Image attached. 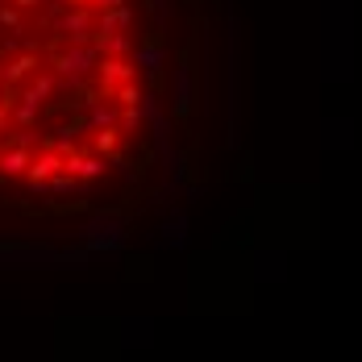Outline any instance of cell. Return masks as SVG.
<instances>
[{
  "label": "cell",
  "instance_id": "obj_13",
  "mask_svg": "<svg viewBox=\"0 0 362 362\" xmlns=\"http://www.w3.org/2000/svg\"><path fill=\"white\" fill-rule=\"evenodd\" d=\"M112 146H117V129H96V150L109 154Z\"/></svg>",
  "mask_w": 362,
  "mask_h": 362
},
{
  "label": "cell",
  "instance_id": "obj_17",
  "mask_svg": "<svg viewBox=\"0 0 362 362\" xmlns=\"http://www.w3.org/2000/svg\"><path fill=\"white\" fill-rule=\"evenodd\" d=\"M0 75H4V54H0Z\"/></svg>",
  "mask_w": 362,
  "mask_h": 362
},
{
  "label": "cell",
  "instance_id": "obj_9",
  "mask_svg": "<svg viewBox=\"0 0 362 362\" xmlns=\"http://www.w3.org/2000/svg\"><path fill=\"white\" fill-rule=\"evenodd\" d=\"M59 171H63V154H54V150H46V154L30 158V180L34 183H46L50 175H59Z\"/></svg>",
  "mask_w": 362,
  "mask_h": 362
},
{
  "label": "cell",
  "instance_id": "obj_4",
  "mask_svg": "<svg viewBox=\"0 0 362 362\" xmlns=\"http://www.w3.org/2000/svg\"><path fill=\"white\" fill-rule=\"evenodd\" d=\"M129 63H134L138 71L158 75V71H163V63H167V54H163V42H158V37H146L142 46H134V50H129Z\"/></svg>",
  "mask_w": 362,
  "mask_h": 362
},
{
  "label": "cell",
  "instance_id": "obj_18",
  "mask_svg": "<svg viewBox=\"0 0 362 362\" xmlns=\"http://www.w3.org/2000/svg\"><path fill=\"white\" fill-rule=\"evenodd\" d=\"M92 4H100V0H92Z\"/></svg>",
  "mask_w": 362,
  "mask_h": 362
},
{
  "label": "cell",
  "instance_id": "obj_10",
  "mask_svg": "<svg viewBox=\"0 0 362 362\" xmlns=\"http://www.w3.org/2000/svg\"><path fill=\"white\" fill-rule=\"evenodd\" d=\"M0 171H4V175H21V171H30V154H25V146H13L8 154H0Z\"/></svg>",
  "mask_w": 362,
  "mask_h": 362
},
{
  "label": "cell",
  "instance_id": "obj_1",
  "mask_svg": "<svg viewBox=\"0 0 362 362\" xmlns=\"http://www.w3.org/2000/svg\"><path fill=\"white\" fill-rule=\"evenodd\" d=\"M96 63H100V54H96V46L92 42H79V46H54V54H50V71L59 75L63 83H79L83 75L96 71Z\"/></svg>",
  "mask_w": 362,
  "mask_h": 362
},
{
  "label": "cell",
  "instance_id": "obj_15",
  "mask_svg": "<svg viewBox=\"0 0 362 362\" xmlns=\"http://www.w3.org/2000/svg\"><path fill=\"white\" fill-rule=\"evenodd\" d=\"M8 4H17V8H21V13H25V8H37V4H42V0H8Z\"/></svg>",
  "mask_w": 362,
  "mask_h": 362
},
{
  "label": "cell",
  "instance_id": "obj_6",
  "mask_svg": "<svg viewBox=\"0 0 362 362\" xmlns=\"http://www.w3.org/2000/svg\"><path fill=\"white\" fill-rule=\"evenodd\" d=\"M63 171L75 175V180H96V175L105 171V158H100V154H79V150H75V154L63 158Z\"/></svg>",
  "mask_w": 362,
  "mask_h": 362
},
{
  "label": "cell",
  "instance_id": "obj_3",
  "mask_svg": "<svg viewBox=\"0 0 362 362\" xmlns=\"http://www.w3.org/2000/svg\"><path fill=\"white\" fill-rule=\"evenodd\" d=\"M96 79H100V92L112 96L121 83H134V79H138V67H134L129 59H100V63H96Z\"/></svg>",
  "mask_w": 362,
  "mask_h": 362
},
{
  "label": "cell",
  "instance_id": "obj_8",
  "mask_svg": "<svg viewBox=\"0 0 362 362\" xmlns=\"http://www.w3.org/2000/svg\"><path fill=\"white\" fill-rule=\"evenodd\" d=\"M8 105H13V121H17V125H34L37 112H42V96H37L34 88H25V92L13 96Z\"/></svg>",
  "mask_w": 362,
  "mask_h": 362
},
{
  "label": "cell",
  "instance_id": "obj_12",
  "mask_svg": "<svg viewBox=\"0 0 362 362\" xmlns=\"http://www.w3.org/2000/svg\"><path fill=\"white\" fill-rule=\"evenodd\" d=\"M0 25H4V30H21V8H17V4H4V8H0Z\"/></svg>",
  "mask_w": 362,
  "mask_h": 362
},
{
  "label": "cell",
  "instance_id": "obj_7",
  "mask_svg": "<svg viewBox=\"0 0 362 362\" xmlns=\"http://www.w3.org/2000/svg\"><path fill=\"white\" fill-rule=\"evenodd\" d=\"M92 46H96V54H100V59H129L134 37H129V34H96V37H92Z\"/></svg>",
  "mask_w": 362,
  "mask_h": 362
},
{
  "label": "cell",
  "instance_id": "obj_5",
  "mask_svg": "<svg viewBox=\"0 0 362 362\" xmlns=\"http://www.w3.org/2000/svg\"><path fill=\"white\" fill-rule=\"evenodd\" d=\"M37 67H42V63H37L34 50H21V54L4 59V75H0V79H4L8 88H17V83H21V79H30V75H34Z\"/></svg>",
  "mask_w": 362,
  "mask_h": 362
},
{
  "label": "cell",
  "instance_id": "obj_16",
  "mask_svg": "<svg viewBox=\"0 0 362 362\" xmlns=\"http://www.w3.org/2000/svg\"><path fill=\"white\" fill-rule=\"evenodd\" d=\"M63 4H67V8H83V4H88V0H63Z\"/></svg>",
  "mask_w": 362,
  "mask_h": 362
},
{
  "label": "cell",
  "instance_id": "obj_2",
  "mask_svg": "<svg viewBox=\"0 0 362 362\" xmlns=\"http://www.w3.org/2000/svg\"><path fill=\"white\" fill-rule=\"evenodd\" d=\"M50 21H54V30H59V34L67 37V46H79V42H92V37H96V21H92V13H88V8L54 13Z\"/></svg>",
  "mask_w": 362,
  "mask_h": 362
},
{
  "label": "cell",
  "instance_id": "obj_14",
  "mask_svg": "<svg viewBox=\"0 0 362 362\" xmlns=\"http://www.w3.org/2000/svg\"><path fill=\"white\" fill-rule=\"evenodd\" d=\"M171 8H175V0H150V13H154L158 21H167V17H171Z\"/></svg>",
  "mask_w": 362,
  "mask_h": 362
},
{
  "label": "cell",
  "instance_id": "obj_11",
  "mask_svg": "<svg viewBox=\"0 0 362 362\" xmlns=\"http://www.w3.org/2000/svg\"><path fill=\"white\" fill-rule=\"evenodd\" d=\"M59 83H63V79H59L54 71H42V75H34V83H30V88L46 100V96H54V92H59Z\"/></svg>",
  "mask_w": 362,
  "mask_h": 362
}]
</instances>
